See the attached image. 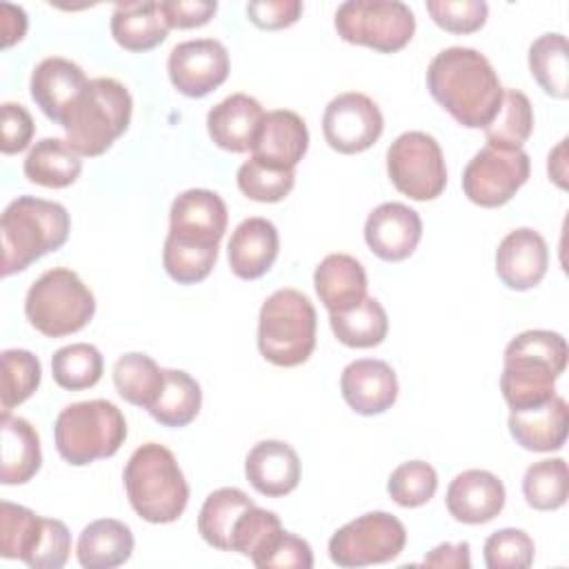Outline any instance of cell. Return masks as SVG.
Masks as SVG:
<instances>
[{
  "mask_svg": "<svg viewBox=\"0 0 569 569\" xmlns=\"http://www.w3.org/2000/svg\"><path fill=\"white\" fill-rule=\"evenodd\" d=\"M313 287L329 313L345 311L367 296V273L353 256L329 253L313 271Z\"/></svg>",
  "mask_w": 569,
  "mask_h": 569,
  "instance_id": "obj_27",
  "label": "cell"
},
{
  "mask_svg": "<svg viewBox=\"0 0 569 569\" xmlns=\"http://www.w3.org/2000/svg\"><path fill=\"white\" fill-rule=\"evenodd\" d=\"M313 302L298 289H278L258 313V349L276 367H298L316 349Z\"/></svg>",
  "mask_w": 569,
  "mask_h": 569,
  "instance_id": "obj_6",
  "label": "cell"
},
{
  "mask_svg": "<svg viewBox=\"0 0 569 569\" xmlns=\"http://www.w3.org/2000/svg\"><path fill=\"white\" fill-rule=\"evenodd\" d=\"M529 71L540 89L551 98L569 96V49L567 38L558 31L542 33L529 47Z\"/></svg>",
  "mask_w": 569,
  "mask_h": 569,
  "instance_id": "obj_35",
  "label": "cell"
},
{
  "mask_svg": "<svg viewBox=\"0 0 569 569\" xmlns=\"http://www.w3.org/2000/svg\"><path fill=\"white\" fill-rule=\"evenodd\" d=\"M131 509L147 522L178 520L189 502V485L176 456L160 442L140 445L122 471Z\"/></svg>",
  "mask_w": 569,
  "mask_h": 569,
  "instance_id": "obj_3",
  "label": "cell"
},
{
  "mask_svg": "<svg viewBox=\"0 0 569 569\" xmlns=\"http://www.w3.org/2000/svg\"><path fill=\"white\" fill-rule=\"evenodd\" d=\"M171 84L189 98H202L229 76V53L216 38L178 42L167 60Z\"/></svg>",
  "mask_w": 569,
  "mask_h": 569,
  "instance_id": "obj_14",
  "label": "cell"
},
{
  "mask_svg": "<svg viewBox=\"0 0 569 569\" xmlns=\"http://www.w3.org/2000/svg\"><path fill=\"white\" fill-rule=\"evenodd\" d=\"M567 340L558 331L529 329L505 349L500 391L511 411L545 405L567 367Z\"/></svg>",
  "mask_w": 569,
  "mask_h": 569,
  "instance_id": "obj_2",
  "label": "cell"
},
{
  "mask_svg": "<svg viewBox=\"0 0 569 569\" xmlns=\"http://www.w3.org/2000/svg\"><path fill=\"white\" fill-rule=\"evenodd\" d=\"M0 482L2 485H24L29 482L42 465V451H40V436L36 427L20 418L2 413L0 416Z\"/></svg>",
  "mask_w": 569,
  "mask_h": 569,
  "instance_id": "obj_26",
  "label": "cell"
},
{
  "mask_svg": "<svg viewBox=\"0 0 569 569\" xmlns=\"http://www.w3.org/2000/svg\"><path fill=\"white\" fill-rule=\"evenodd\" d=\"M0 31H2V47H11L13 42H20L27 31V13L22 7H16L11 2L0 4Z\"/></svg>",
  "mask_w": 569,
  "mask_h": 569,
  "instance_id": "obj_52",
  "label": "cell"
},
{
  "mask_svg": "<svg viewBox=\"0 0 569 569\" xmlns=\"http://www.w3.org/2000/svg\"><path fill=\"white\" fill-rule=\"evenodd\" d=\"M469 542H442L433 547L422 562L429 567H453V569H469L471 567V553Z\"/></svg>",
  "mask_w": 569,
  "mask_h": 569,
  "instance_id": "obj_51",
  "label": "cell"
},
{
  "mask_svg": "<svg viewBox=\"0 0 569 569\" xmlns=\"http://www.w3.org/2000/svg\"><path fill=\"white\" fill-rule=\"evenodd\" d=\"M431 98L467 129H485L500 109L502 84L491 62L471 47H447L427 67Z\"/></svg>",
  "mask_w": 569,
  "mask_h": 569,
  "instance_id": "obj_1",
  "label": "cell"
},
{
  "mask_svg": "<svg viewBox=\"0 0 569 569\" xmlns=\"http://www.w3.org/2000/svg\"><path fill=\"white\" fill-rule=\"evenodd\" d=\"M387 173L411 200L427 202L447 187V167L438 140L425 131H405L387 149Z\"/></svg>",
  "mask_w": 569,
  "mask_h": 569,
  "instance_id": "obj_10",
  "label": "cell"
},
{
  "mask_svg": "<svg viewBox=\"0 0 569 569\" xmlns=\"http://www.w3.org/2000/svg\"><path fill=\"white\" fill-rule=\"evenodd\" d=\"M218 260V247H191L164 238L162 264L178 284H196L204 280Z\"/></svg>",
  "mask_w": 569,
  "mask_h": 569,
  "instance_id": "obj_43",
  "label": "cell"
},
{
  "mask_svg": "<svg viewBox=\"0 0 569 569\" xmlns=\"http://www.w3.org/2000/svg\"><path fill=\"white\" fill-rule=\"evenodd\" d=\"M202 405V391L196 378L182 369H164V385L149 413L164 427H187L196 420Z\"/></svg>",
  "mask_w": 569,
  "mask_h": 569,
  "instance_id": "obj_34",
  "label": "cell"
},
{
  "mask_svg": "<svg viewBox=\"0 0 569 569\" xmlns=\"http://www.w3.org/2000/svg\"><path fill=\"white\" fill-rule=\"evenodd\" d=\"M69 553L71 533L67 525L56 518H44L38 545L24 565H29L31 569H60L69 560Z\"/></svg>",
  "mask_w": 569,
  "mask_h": 569,
  "instance_id": "obj_46",
  "label": "cell"
},
{
  "mask_svg": "<svg viewBox=\"0 0 569 569\" xmlns=\"http://www.w3.org/2000/svg\"><path fill=\"white\" fill-rule=\"evenodd\" d=\"M102 353L89 342H73L60 347L51 356V376L58 387L67 391H82L102 378Z\"/></svg>",
  "mask_w": 569,
  "mask_h": 569,
  "instance_id": "obj_38",
  "label": "cell"
},
{
  "mask_svg": "<svg viewBox=\"0 0 569 569\" xmlns=\"http://www.w3.org/2000/svg\"><path fill=\"white\" fill-rule=\"evenodd\" d=\"M509 433L511 438L529 451H558L567 440L569 427V407L567 400L553 393L545 405L520 409L509 413Z\"/></svg>",
  "mask_w": 569,
  "mask_h": 569,
  "instance_id": "obj_25",
  "label": "cell"
},
{
  "mask_svg": "<svg viewBox=\"0 0 569 569\" xmlns=\"http://www.w3.org/2000/svg\"><path fill=\"white\" fill-rule=\"evenodd\" d=\"M385 120L378 104L358 91L329 100L322 113V136L338 153H360L378 142Z\"/></svg>",
  "mask_w": 569,
  "mask_h": 569,
  "instance_id": "obj_13",
  "label": "cell"
},
{
  "mask_svg": "<svg viewBox=\"0 0 569 569\" xmlns=\"http://www.w3.org/2000/svg\"><path fill=\"white\" fill-rule=\"evenodd\" d=\"M133 100L116 78H93L67 111L60 127L80 156H102L129 127Z\"/></svg>",
  "mask_w": 569,
  "mask_h": 569,
  "instance_id": "obj_5",
  "label": "cell"
},
{
  "mask_svg": "<svg viewBox=\"0 0 569 569\" xmlns=\"http://www.w3.org/2000/svg\"><path fill=\"white\" fill-rule=\"evenodd\" d=\"M438 489V473L425 460H409L398 465L387 480L391 500L400 507L413 509L427 505Z\"/></svg>",
  "mask_w": 569,
  "mask_h": 569,
  "instance_id": "obj_41",
  "label": "cell"
},
{
  "mask_svg": "<svg viewBox=\"0 0 569 569\" xmlns=\"http://www.w3.org/2000/svg\"><path fill=\"white\" fill-rule=\"evenodd\" d=\"M309 149V131L305 120L289 109L267 111L251 147V158L276 167L296 169Z\"/></svg>",
  "mask_w": 569,
  "mask_h": 569,
  "instance_id": "obj_21",
  "label": "cell"
},
{
  "mask_svg": "<svg viewBox=\"0 0 569 569\" xmlns=\"http://www.w3.org/2000/svg\"><path fill=\"white\" fill-rule=\"evenodd\" d=\"M522 496L531 509H560L569 496L567 462L562 458H545L529 465L522 476Z\"/></svg>",
  "mask_w": 569,
  "mask_h": 569,
  "instance_id": "obj_37",
  "label": "cell"
},
{
  "mask_svg": "<svg viewBox=\"0 0 569 569\" xmlns=\"http://www.w3.org/2000/svg\"><path fill=\"white\" fill-rule=\"evenodd\" d=\"M238 189L256 202H280L289 196L296 182L293 169H276L256 158H249L238 169Z\"/></svg>",
  "mask_w": 569,
  "mask_h": 569,
  "instance_id": "obj_42",
  "label": "cell"
},
{
  "mask_svg": "<svg viewBox=\"0 0 569 569\" xmlns=\"http://www.w3.org/2000/svg\"><path fill=\"white\" fill-rule=\"evenodd\" d=\"M407 545L405 525L387 511H367L329 540V558L338 567H369L396 560Z\"/></svg>",
  "mask_w": 569,
  "mask_h": 569,
  "instance_id": "obj_11",
  "label": "cell"
},
{
  "mask_svg": "<svg viewBox=\"0 0 569 569\" xmlns=\"http://www.w3.org/2000/svg\"><path fill=\"white\" fill-rule=\"evenodd\" d=\"M40 360L27 349H4L0 356V409L9 413L13 407L31 398L40 385Z\"/></svg>",
  "mask_w": 569,
  "mask_h": 569,
  "instance_id": "obj_39",
  "label": "cell"
},
{
  "mask_svg": "<svg viewBox=\"0 0 569 569\" xmlns=\"http://www.w3.org/2000/svg\"><path fill=\"white\" fill-rule=\"evenodd\" d=\"M0 116H2V124H0L2 153L11 156V153L27 149L33 138V131H36L31 113L18 102H2Z\"/></svg>",
  "mask_w": 569,
  "mask_h": 569,
  "instance_id": "obj_48",
  "label": "cell"
},
{
  "mask_svg": "<svg viewBox=\"0 0 569 569\" xmlns=\"http://www.w3.org/2000/svg\"><path fill=\"white\" fill-rule=\"evenodd\" d=\"M333 27L345 42L396 53L413 38L416 18L400 0H347L336 9Z\"/></svg>",
  "mask_w": 569,
  "mask_h": 569,
  "instance_id": "obj_9",
  "label": "cell"
},
{
  "mask_svg": "<svg viewBox=\"0 0 569 569\" xmlns=\"http://www.w3.org/2000/svg\"><path fill=\"white\" fill-rule=\"evenodd\" d=\"M482 551L489 569H527L533 565L536 545L527 531L505 527L485 540Z\"/></svg>",
  "mask_w": 569,
  "mask_h": 569,
  "instance_id": "obj_44",
  "label": "cell"
},
{
  "mask_svg": "<svg viewBox=\"0 0 569 569\" xmlns=\"http://www.w3.org/2000/svg\"><path fill=\"white\" fill-rule=\"evenodd\" d=\"M113 385L122 400L149 411L162 391L164 369H160L151 356L131 351L116 360Z\"/></svg>",
  "mask_w": 569,
  "mask_h": 569,
  "instance_id": "obj_33",
  "label": "cell"
},
{
  "mask_svg": "<svg viewBox=\"0 0 569 569\" xmlns=\"http://www.w3.org/2000/svg\"><path fill=\"white\" fill-rule=\"evenodd\" d=\"M262 104L247 93H231L207 113V131L213 144L231 153L251 151L262 124Z\"/></svg>",
  "mask_w": 569,
  "mask_h": 569,
  "instance_id": "obj_23",
  "label": "cell"
},
{
  "mask_svg": "<svg viewBox=\"0 0 569 569\" xmlns=\"http://www.w3.org/2000/svg\"><path fill=\"white\" fill-rule=\"evenodd\" d=\"M278 229L267 218L242 220L227 244V258L233 276L242 280H256L264 276L278 258Z\"/></svg>",
  "mask_w": 569,
  "mask_h": 569,
  "instance_id": "obj_24",
  "label": "cell"
},
{
  "mask_svg": "<svg viewBox=\"0 0 569 569\" xmlns=\"http://www.w3.org/2000/svg\"><path fill=\"white\" fill-rule=\"evenodd\" d=\"M42 522L44 518L36 516L31 509L2 500L0 502V556L18 558L27 562L42 533Z\"/></svg>",
  "mask_w": 569,
  "mask_h": 569,
  "instance_id": "obj_40",
  "label": "cell"
},
{
  "mask_svg": "<svg viewBox=\"0 0 569 569\" xmlns=\"http://www.w3.org/2000/svg\"><path fill=\"white\" fill-rule=\"evenodd\" d=\"M533 131V107L518 89H505L502 102L493 120L485 127V138L491 147L522 149Z\"/></svg>",
  "mask_w": 569,
  "mask_h": 569,
  "instance_id": "obj_36",
  "label": "cell"
},
{
  "mask_svg": "<svg viewBox=\"0 0 569 569\" xmlns=\"http://www.w3.org/2000/svg\"><path fill=\"white\" fill-rule=\"evenodd\" d=\"M249 20L260 29H284L302 16L300 0H258L247 4Z\"/></svg>",
  "mask_w": 569,
  "mask_h": 569,
  "instance_id": "obj_49",
  "label": "cell"
},
{
  "mask_svg": "<svg viewBox=\"0 0 569 569\" xmlns=\"http://www.w3.org/2000/svg\"><path fill=\"white\" fill-rule=\"evenodd\" d=\"M329 325L338 342L351 349H369L378 347L389 331V320L385 307L371 298L365 296L356 307L345 311L329 313Z\"/></svg>",
  "mask_w": 569,
  "mask_h": 569,
  "instance_id": "obj_32",
  "label": "cell"
},
{
  "mask_svg": "<svg viewBox=\"0 0 569 569\" xmlns=\"http://www.w3.org/2000/svg\"><path fill=\"white\" fill-rule=\"evenodd\" d=\"M244 476L258 493L280 498L298 487L300 458L296 449L282 440H260L244 458Z\"/></svg>",
  "mask_w": 569,
  "mask_h": 569,
  "instance_id": "obj_22",
  "label": "cell"
},
{
  "mask_svg": "<svg viewBox=\"0 0 569 569\" xmlns=\"http://www.w3.org/2000/svg\"><path fill=\"white\" fill-rule=\"evenodd\" d=\"M22 171L29 182L49 189H64L78 180L82 171V160L67 140L42 138L27 153Z\"/></svg>",
  "mask_w": 569,
  "mask_h": 569,
  "instance_id": "obj_30",
  "label": "cell"
},
{
  "mask_svg": "<svg viewBox=\"0 0 569 569\" xmlns=\"http://www.w3.org/2000/svg\"><path fill=\"white\" fill-rule=\"evenodd\" d=\"M531 160L522 149L482 147L462 171V191L478 207H500L529 180Z\"/></svg>",
  "mask_w": 569,
  "mask_h": 569,
  "instance_id": "obj_12",
  "label": "cell"
},
{
  "mask_svg": "<svg viewBox=\"0 0 569 569\" xmlns=\"http://www.w3.org/2000/svg\"><path fill=\"white\" fill-rule=\"evenodd\" d=\"M547 267V242L531 227L509 231L496 249V273L502 284L513 291H527L536 287L545 278Z\"/></svg>",
  "mask_w": 569,
  "mask_h": 569,
  "instance_id": "obj_18",
  "label": "cell"
},
{
  "mask_svg": "<svg viewBox=\"0 0 569 569\" xmlns=\"http://www.w3.org/2000/svg\"><path fill=\"white\" fill-rule=\"evenodd\" d=\"M422 238V220L416 209L402 202L378 204L365 222L367 247L387 262L409 258Z\"/></svg>",
  "mask_w": 569,
  "mask_h": 569,
  "instance_id": "obj_16",
  "label": "cell"
},
{
  "mask_svg": "<svg viewBox=\"0 0 569 569\" xmlns=\"http://www.w3.org/2000/svg\"><path fill=\"white\" fill-rule=\"evenodd\" d=\"M133 551L131 529L116 518H100L89 522L76 545L78 562L84 569H113L124 565Z\"/></svg>",
  "mask_w": 569,
  "mask_h": 569,
  "instance_id": "obj_29",
  "label": "cell"
},
{
  "mask_svg": "<svg viewBox=\"0 0 569 569\" xmlns=\"http://www.w3.org/2000/svg\"><path fill=\"white\" fill-rule=\"evenodd\" d=\"M96 298L80 276L67 267L47 269L27 291L24 316L47 338H62L89 325Z\"/></svg>",
  "mask_w": 569,
  "mask_h": 569,
  "instance_id": "obj_8",
  "label": "cell"
},
{
  "mask_svg": "<svg viewBox=\"0 0 569 569\" xmlns=\"http://www.w3.org/2000/svg\"><path fill=\"white\" fill-rule=\"evenodd\" d=\"M53 440L60 458L73 467L111 458L127 440V420L109 400H82L67 405L53 422Z\"/></svg>",
  "mask_w": 569,
  "mask_h": 569,
  "instance_id": "obj_7",
  "label": "cell"
},
{
  "mask_svg": "<svg viewBox=\"0 0 569 569\" xmlns=\"http://www.w3.org/2000/svg\"><path fill=\"white\" fill-rule=\"evenodd\" d=\"M340 393L360 416H378L393 407L398 398V378L389 362L358 358L340 373Z\"/></svg>",
  "mask_w": 569,
  "mask_h": 569,
  "instance_id": "obj_17",
  "label": "cell"
},
{
  "mask_svg": "<svg viewBox=\"0 0 569 569\" xmlns=\"http://www.w3.org/2000/svg\"><path fill=\"white\" fill-rule=\"evenodd\" d=\"M71 231V220L60 202L18 196L0 220L2 236V276L24 271L38 258L60 249Z\"/></svg>",
  "mask_w": 569,
  "mask_h": 569,
  "instance_id": "obj_4",
  "label": "cell"
},
{
  "mask_svg": "<svg viewBox=\"0 0 569 569\" xmlns=\"http://www.w3.org/2000/svg\"><path fill=\"white\" fill-rule=\"evenodd\" d=\"M169 33L160 2H118L111 13V36L127 51H149L164 42Z\"/></svg>",
  "mask_w": 569,
  "mask_h": 569,
  "instance_id": "obj_28",
  "label": "cell"
},
{
  "mask_svg": "<svg viewBox=\"0 0 569 569\" xmlns=\"http://www.w3.org/2000/svg\"><path fill=\"white\" fill-rule=\"evenodd\" d=\"M505 485L487 469H467L458 473L445 496V505L453 520L465 525H485L505 507Z\"/></svg>",
  "mask_w": 569,
  "mask_h": 569,
  "instance_id": "obj_19",
  "label": "cell"
},
{
  "mask_svg": "<svg viewBox=\"0 0 569 569\" xmlns=\"http://www.w3.org/2000/svg\"><path fill=\"white\" fill-rule=\"evenodd\" d=\"M427 11L449 33H473L485 27L489 16L485 0H427Z\"/></svg>",
  "mask_w": 569,
  "mask_h": 569,
  "instance_id": "obj_45",
  "label": "cell"
},
{
  "mask_svg": "<svg viewBox=\"0 0 569 569\" xmlns=\"http://www.w3.org/2000/svg\"><path fill=\"white\" fill-rule=\"evenodd\" d=\"M227 220V204L216 191L187 189L171 202L167 238L191 247H220Z\"/></svg>",
  "mask_w": 569,
  "mask_h": 569,
  "instance_id": "obj_15",
  "label": "cell"
},
{
  "mask_svg": "<svg viewBox=\"0 0 569 569\" xmlns=\"http://www.w3.org/2000/svg\"><path fill=\"white\" fill-rule=\"evenodd\" d=\"M251 505L256 502L238 487H220L211 491L198 513V533L213 549L231 551L236 522Z\"/></svg>",
  "mask_w": 569,
  "mask_h": 569,
  "instance_id": "obj_31",
  "label": "cell"
},
{
  "mask_svg": "<svg viewBox=\"0 0 569 569\" xmlns=\"http://www.w3.org/2000/svg\"><path fill=\"white\" fill-rule=\"evenodd\" d=\"M565 149H567V138L560 140V144L549 153V164H547L549 178H551L560 189L567 187V182H565V178H567V171H565Z\"/></svg>",
  "mask_w": 569,
  "mask_h": 569,
  "instance_id": "obj_53",
  "label": "cell"
},
{
  "mask_svg": "<svg viewBox=\"0 0 569 569\" xmlns=\"http://www.w3.org/2000/svg\"><path fill=\"white\" fill-rule=\"evenodd\" d=\"M87 82L89 80L80 64L60 56H51L33 67L29 91L40 111L60 124L71 104L84 91Z\"/></svg>",
  "mask_w": 569,
  "mask_h": 569,
  "instance_id": "obj_20",
  "label": "cell"
},
{
  "mask_svg": "<svg viewBox=\"0 0 569 569\" xmlns=\"http://www.w3.org/2000/svg\"><path fill=\"white\" fill-rule=\"evenodd\" d=\"M160 9L167 18L169 29H193L207 24L216 9V0H162Z\"/></svg>",
  "mask_w": 569,
  "mask_h": 569,
  "instance_id": "obj_50",
  "label": "cell"
},
{
  "mask_svg": "<svg viewBox=\"0 0 569 569\" xmlns=\"http://www.w3.org/2000/svg\"><path fill=\"white\" fill-rule=\"evenodd\" d=\"M260 569L280 567V569H311L313 567V551L307 540L282 531L280 538L271 545V549L256 562Z\"/></svg>",
  "mask_w": 569,
  "mask_h": 569,
  "instance_id": "obj_47",
  "label": "cell"
}]
</instances>
